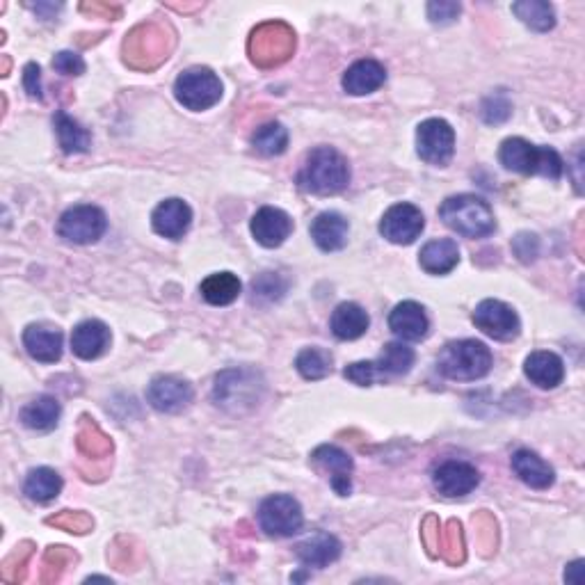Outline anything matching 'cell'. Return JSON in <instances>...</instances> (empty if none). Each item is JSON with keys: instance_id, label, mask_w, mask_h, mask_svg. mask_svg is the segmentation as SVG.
Segmentation results:
<instances>
[{"instance_id": "1", "label": "cell", "mask_w": 585, "mask_h": 585, "mask_svg": "<svg viewBox=\"0 0 585 585\" xmlns=\"http://www.w3.org/2000/svg\"><path fill=\"white\" fill-rule=\"evenodd\" d=\"M350 183V165L346 156L334 147H316L304 160L298 174L300 190L309 195H336Z\"/></svg>"}, {"instance_id": "2", "label": "cell", "mask_w": 585, "mask_h": 585, "mask_svg": "<svg viewBox=\"0 0 585 585\" xmlns=\"http://www.w3.org/2000/svg\"><path fill=\"white\" fill-rule=\"evenodd\" d=\"M499 158L503 167L510 172L524 176L540 174L551 181H558L565 170L563 158L558 156L556 149L538 147V144L526 142L524 138H508L501 144Z\"/></svg>"}, {"instance_id": "3", "label": "cell", "mask_w": 585, "mask_h": 585, "mask_svg": "<svg viewBox=\"0 0 585 585\" xmlns=\"http://www.w3.org/2000/svg\"><path fill=\"white\" fill-rule=\"evenodd\" d=\"M494 364L492 350L485 343L474 339H462L446 343V348L439 352L437 368L448 380L458 382H476L490 373Z\"/></svg>"}, {"instance_id": "4", "label": "cell", "mask_w": 585, "mask_h": 585, "mask_svg": "<svg viewBox=\"0 0 585 585\" xmlns=\"http://www.w3.org/2000/svg\"><path fill=\"white\" fill-rule=\"evenodd\" d=\"M439 218L444 220L448 229L464 238H487L496 229L490 204L476 195L448 197L439 208Z\"/></svg>"}, {"instance_id": "5", "label": "cell", "mask_w": 585, "mask_h": 585, "mask_svg": "<svg viewBox=\"0 0 585 585\" xmlns=\"http://www.w3.org/2000/svg\"><path fill=\"white\" fill-rule=\"evenodd\" d=\"M174 96L183 108L202 112L222 99V83L211 69L192 67L176 78Z\"/></svg>"}, {"instance_id": "6", "label": "cell", "mask_w": 585, "mask_h": 585, "mask_svg": "<svg viewBox=\"0 0 585 585\" xmlns=\"http://www.w3.org/2000/svg\"><path fill=\"white\" fill-rule=\"evenodd\" d=\"M108 229L106 213L99 206L78 204L71 206L62 213L58 222V234L74 245H92L99 240Z\"/></svg>"}, {"instance_id": "7", "label": "cell", "mask_w": 585, "mask_h": 585, "mask_svg": "<svg viewBox=\"0 0 585 585\" xmlns=\"http://www.w3.org/2000/svg\"><path fill=\"white\" fill-rule=\"evenodd\" d=\"M259 524L270 538H291L302 528V506L293 496L275 494L261 503Z\"/></svg>"}, {"instance_id": "8", "label": "cell", "mask_w": 585, "mask_h": 585, "mask_svg": "<svg viewBox=\"0 0 585 585\" xmlns=\"http://www.w3.org/2000/svg\"><path fill=\"white\" fill-rule=\"evenodd\" d=\"M416 151L421 160L444 167L455 154V131L446 119H426L416 128Z\"/></svg>"}, {"instance_id": "9", "label": "cell", "mask_w": 585, "mask_h": 585, "mask_svg": "<svg viewBox=\"0 0 585 585\" xmlns=\"http://www.w3.org/2000/svg\"><path fill=\"white\" fill-rule=\"evenodd\" d=\"M474 323L494 341H512L519 336L522 323L517 311L501 300H483L474 311Z\"/></svg>"}, {"instance_id": "10", "label": "cell", "mask_w": 585, "mask_h": 585, "mask_svg": "<svg viewBox=\"0 0 585 585\" xmlns=\"http://www.w3.org/2000/svg\"><path fill=\"white\" fill-rule=\"evenodd\" d=\"M426 229V218L414 204H394L380 220V234L394 245H412Z\"/></svg>"}, {"instance_id": "11", "label": "cell", "mask_w": 585, "mask_h": 585, "mask_svg": "<svg viewBox=\"0 0 585 585\" xmlns=\"http://www.w3.org/2000/svg\"><path fill=\"white\" fill-rule=\"evenodd\" d=\"M192 398H195V391L186 380L176 378V375H158L147 387L149 405L163 414H179L188 410Z\"/></svg>"}, {"instance_id": "12", "label": "cell", "mask_w": 585, "mask_h": 585, "mask_svg": "<svg viewBox=\"0 0 585 585\" xmlns=\"http://www.w3.org/2000/svg\"><path fill=\"white\" fill-rule=\"evenodd\" d=\"M432 483H435L437 492L446 496V499H460V496H467L476 490L480 483V474L474 464L448 460L435 469Z\"/></svg>"}, {"instance_id": "13", "label": "cell", "mask_w": 585, "mask_h": 585, "mask_svg": "<svg viewBox=\"0 0 585 585\" xmlns=\"http://www.w3.org/2000/svg\"><path fill=\"white\" fill-rule=\"evenodd\" d=\"M311 462L318 471L330 478V485L339 496H348L352 492V458L341 451L339 446L325 444L318 446L314 455H311Z\"/></svg>"}, {"instance_id": "14", "label": "cell", "mask_w": 585, "mask_h": 585, "mask_svg": "<svg viewBox=\"0 0 585 585\" xmlns=\"http://www.w3.org/2000/svg\"><path fill=\"white\" fill-rule=\"evenodd\" d=\"M293 231V220L288 218V213L275 206H263L261 211H256L252 218V236L259 245L275 250V247L284 245L286 238Z\"/></svg>"}, {"instance_id": "15", "label": "cell", "mask_w": 585, "mask_h": 585, "mask_svg": "<svg viewBox=\"0 0 585 585\" xmlns=\"http://www.w3.org/2000/svg\"><path fill=\"white\" fill-rule=\"evenodd\" d=\"M259 384H256V375L250 371H224L215 380V400L218 405L240 407L243 403L254 405L259 400L256 394Z\"/></svg>"}, {"instance_id": "16", "label": "cell", "mask_w": 585, "mask_h": 585, "mask_svg": "<svg viewBox=\"0 0 585 585\" xmlns=\"http://www.w3.org/2000/svg\"><path fill=\"white\" fill-rule=\"evenodd\" d=\"M192 224V211L183 199H165L156 206L154 215H151V227L158 236L179 240L188 234Z\"/></svg>"}, {"instance_id": "17", "label": "cell", "mask_w": 585, "mask_h": 585, "mask_svg": "<svg viewBox=\"0 0 585 585\" xmlns=\"http://www.w3.org/2000/svg\"><path fill=\"white\" fill-rule=\"evenodd\" d=\"M389 327L398 339L403 341H421L428 336L430 330V320L426 309L421 307L419 302H400L398 307L391 311L389 316Z\"/></svg>"}, {"instance_id": "18", "label": "cell", "mask_w": 585, "mask_h": 585, "mask_svg": "<svg viewBox=\"0 0 585 585\" xmlns=\"http://www.w3.org/2000/svg\"><path fill=\"white\" fill-rule=\"evenodd\" d=\"M62 343V332L48 325H30L23 332V346H26L28 355L42 364L60 362Z\"/></svg>"}, {"instance_id": "19", "label": "cell", "mask_w": 585, "mask_h": 585, "mask_svg": "<svg viewBox=\"0 0 585 585\" xmlns=\"http://www.w3.org/2000/svg\"><path fill=\"white\" fill-rule=\"evenodd\" d=\"M110 346V330L106 323L101 320H85L80 323L74 334H71V350L74 355L85 359V362H92V359H99L103 352Z\"/></svg>"}, {"instance_id": "20", "label": "cell", "mask_w": 585, "mask_h": 585, "mask_svg": "<svg viewBox=\"0 0 585 585\" xmlns=\"http://www.w3.org/2000/svg\"><path fill=\"white\" fill-rule=\"evenodd\" d=\"M512 471H515L522 483L533 487V490H549L556 480L554 467L549 462H544L538 453L528 451V448H519L512 455Z\"/></svg>"}, {"instance_id": "21", "label": "cell", "mask_w": 585, "mask_h": 585, "mask_svg": "<svg viewBox=\"0 0 585 585\" xmlns=\"http://www.w3.org/2000/svg\"><path fill=\"white\" fill-rule=\"evenodd\" d=\"M311 238L323 252H339L348 243L350 224L341 213L325 211L311 222Z\"/></svg>"}, {"instance_id": "22", "label": "cell", "mask_w": 585, "mask_h": 585, "mask_svg": "<svg viewBox=\"0 0 585 585\" xmlns=\"http://www.w3.org/2000/svg\"><path fill=\"white\" fill-rule=\"evenodd\" d=\"M295 556H298L304 567L323 570V567L332 565L341 558V542L330 533H314L311 538L295 547Z\"/></svg>"}, {"instance_id": "23", "label": "cell", "mask_w": 585, "mask_h": 585, "mask_svg": "<svg viewBox=\"0 0 585 585\" xmlns=\"http://www.w3.org/2000/svg\"><path fill=\"white\" fill-rule=\"evenodd\" d=\"M524 373L535 387L556 389L565 378V364L556 352L538 350V352H533V355H528L524 364Z\"/></svg>"}, {"instance_id": "24", "label": "cell", "mask_w": 585, "mask_h": 585, "mask_svg": "<svg viewBox=\"0 0 585 585\" xmlns=\"http://www.w3.org/2000/svg\"><path fill=\"white\" fill-rule=\"evenodd\" d=\"M384 80H387V71L378 60H359L343 76V90L352 96H366L378 92Z\"/></svg>"}, {"instance_id": "25", "label": "cell", "mask_w": 585, "mask_h": 585, "mask_svg": "<svg viewBox=\"0 0 585 585\" xmlns=\"http://www.w3.org/2000/svg\"><path fill=\"white\" fill-rule=\"evenodd\" d=\"M419 263L428 275H448L460 263L458 243L451 238L430 240L419 254Z\"/></svg>"}, {"instance_id": "26", "label": "cell", "mask_w": 585, "mask_h": 585, "mask_svg": "<svg viewBox=\"0 0 585 585\" xmlns=\"http://www.w3.org/2000/svg\"><path fill=\"white\" fill-rule=\"evenodd\" d=\"M371 320H368L366 311L355 302H343L334 309L332 314V332L336 339L341 341H355L359 336H364Z\"/></svg>"}, {"instance_id": "27", "label": "cell", "mask_w": 585, "mask_h": 585, "mask_svg": "<svg viewBox=\"0 0 585 585\" xmlns=\"http://www.w3.org/2000/svg\"><path fill=\"white\" fill-rule=\"evenodd\" d=\"M62 407L53 396H39L21 410V423L30 430L48 432L58 426Z\"/></svg>"}, {"instance_id": "28", "label": "cell", "mask_w": 585, "mask_h": 585, "mask_svg": "<svg viewBox=\"0 0 585 585\" xmlns=\"http://www.w3.org/2000/svg\"><path fill=\"white\" fill-rule=\"evenodd\" d=\"M240 279L234 272H215V275H208L199 291H202V298L213 304V307H227V304L236 302L240 295Z\"/></svg>"}, {"instance_id": "29", "label": "cell", "mask_w": 585, "mask_h": 585, "mask_svg": "<svg viewBox=\"0 0 585 585\" xmlns=\"http://www.w3.org/2000/svg\"><path fill=\"white\" fill-rule=\"evenodd\" d=\"M55 133H58L60 147L64 154H85L92 144V135L80 126L76 119H71L67 112L58 110L53 117Z\"/></svg>"}, {"instance_id": "30", "label": "cell", "mask_w": 585, "mask_h": 585, "mask_svg": "<svg viewBox=\"0 0 585 585\" xmlns=\"http://www.w3.org/2000/svg\"><path fill=\"white\" fill-rule=\"evenodd\" d=\"M26 494L32 501L37 503H48L53 499H58V494L62 492V478L58 471L48 469V467H39L32 469L28 478H26Z\"/></svg>"}, {"instance_id": "31", "label": "cell", "mask_w": 585, "mask_h": 585, "mask_svg": "<svg viewBox=\"0 0 585 585\" xmlns=\"http://www.w3.org/2000/svg\"><path fill=\"white\" fill-rule=\"evenodd\" d=\"M414 359H416L414 350L410 346H405V343H387L375 364H378L382 378H387V375L398 378V375H407L412 371Z\"/></svg>"}, {"instance_id": "32", "label": "cell", "mask_w": 585, "mask_h": 585, "mask_svg": "<svg viewBox=\"0 0 585 585\" xmlns=\"http://www.w3.org/2000/svg\"><path fill=\"white\" fill-rule=\"evenodd\" d=\"M512 12H515L522 23H526L531 30L547 32L556 26V12L554 7L544 0H522V3L512 5Z\"/></svg>"}, {"instance_id": "33", "label": "cell", "mask_w": 585, "mask_h": 585, "mask_svg": "<svg viewBox=\"0 0 585 585\" xmlns=\"http://www.w3.org/2000/svg\"><path fill=\"white\" fill-rule=\"evenodd\" d=\"M252 147L263 156H282L288 147V131L279 122H268L256 128Z\"/></svg>"}, {"instance_id": "34", "label": "cell", "mask_w": 585, "mask_h": 585, "mask_svg": "<svg viewBox=\"0 0 585 585\" xmlns=\"http://www.w3.org/2000/svg\"><path fill=\"white\" fill-rule=\"evenodd\" d=\"M295 368L304 380H323L332 373V355L320 348H307L295 359Z\"/></svg>"}, {"instance_id": "35", "label": "cell", "mask_w": 585, "mask_h": 585, "mask_svg": "<svg viewBox=\"0 0 585 585\" xmlns=\"http://www.w3.org/2000/svg\"><path fill=\"white\" fill-rule=\"evenodd\" d=\"M343 375H346L350 382L359 384V387H371L373 382H378L382 378L380 368L375 362H355V364H350L346 371H343Z\"/></svg>"}, {"instance_id": "36", "label": "cell", "mask_w": 585, "mask_h": 585, "mask_svg": "<svg viewBox=\"0 0 585 585\" xmlns=\"http://www.w3.org/2000/svg\"><path fill=\"white\" fill-rule=\"evenodd\" d=\"M53 69L60 71V74L64 76H80V74H85V62L76 53L60 51L53 58Z\"/></svg>"}, {"instance_id": "37", "label": "cell", "mask_w": 585, "mask_h": 585, "mask_svg": "<svg viewBox=\"0 0 585 585\" xmlns=\"http://www.w3.org/2000/svg\"><path fill=\"white\" fill-rule=\"evenodd\" d=\"M462 7L458 3H430L428 5V16L435 26H446V23H453L460 16Z\"/></svg>"}, {"instance_id": "38", "label": "cell", "mask_w": 585, "mask_h": 585, "mask_svg": "<svg viewBox=\"0 0 585 585\" xmlns=\"http://www.w3.org/2000/svg\"><path fill=\"white\" fill-rule=\"evenodd\" d=\"M23 87H26L30 99L42 101V71L35 62L26 64V69H23Z\"/></svg>"}, {"instance_id": "39", "label": "cell", "mask_w": 585, "mask_h": 585, "mask_svg": "<svg viewBox=\"0 0 585 585\" xmlns=\"http://www.w3.org/2000/svg\"><path fill=\"white\" fill-rule=\"evenodd\" d=\"M565 581L567 583H574V585H581L583 583V560H576V563H572L570 567H567Z\"/></svg>"}]
</instances>
